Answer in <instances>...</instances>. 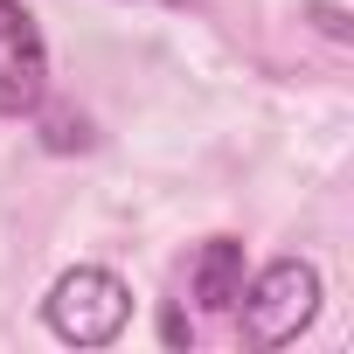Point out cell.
I'll use <instances>...</instances> for the list:
<instances>
[{
    "label": "cell",
    "mask_w": 354,
    "mask_h": 354,
    "mask_svg": "<svg viewBox=\"0 0 354 354\" xmlns=\"http://www.w3.org/2000/svg\"><path fill=\"white\" fill-rule=\"evenodd\" d=\"M319 299H326V278L313 257H271L257 278H243L236 292V319H243V340L250 347H292L313 319H319Z\"/></svg>",
    "instance_id": "cell-1"
},
{
    "label": "cell",
    "mask_w": 354,
    "mask_h": 354,
    "mask_svg": "<svg viewBox=\"0 0 354 354\" xmlns=\"http://www.w3.org/2000/svg\"><path fill=\"white\" fill-rule=\"evenodd\" d=\"M42 319H49V333L63 347H111L132 326V285L118 271H104V264H77V271H63L49 285Z\"/></svg>",
    "instance_id": "cell-2"
},
{
    "label": "cell",
    "mask_w": 354,
    "mask_h": 354,
    "mask_svg": "<svg viewBox=\"0 0 354 354\" xmlns=\"http://www.w3.org/2000/svg\"><path fill=\"white\" fill-rule=\"evenodd\" d=\"M49 97V42L21 0H0V118H35Z\"/></svg>",
    "instance_id": "cell-3"
},
{
    "label": "cell",
    "mask_w": 354,
    "mask_h": 354,
    "mask_svg": "<svg viewBox=\"0 0 354 354\" xmlns=\"http://www.w3.org/2000/svg\"><path fill=\"white\" fill-rule=\"evenodd\" d=\"M188 292H195L202 313H230L236 292H243V243L236 236H209L195 250V264H188Z\"/></svg>",
    "instance_id": "cell-4"
},
{
    "label": "cell",
    "mask_w": 354,
    "mask_h": 354,
    "mask_svg": "<svg viewBox=\"0 0 354 354\" xmlns=\"http://www.w3.org/2000/svg\"><path fill=\"white\" fill-rule=\"evenodd\" d=\"M42 139H49L56 153H70V146H91V125H84V118H70V111H49Z\"/></svg>",
    "instance_id": "cell-5"
},
{
    "label": "cell",
    "mask_w": 354,
    "mask_h": 354,
    "mask_svg": "<svg viewBox=\"0 0 354 354\" xmlns=\"http://www.w3.org/2000/svg\"><path fill=\"white\" fill-rule=\"evenodd\" d=\"M306 15L319 21V35H326V42H354V28H347V8H333V0H306Z\"/></svg>",
    "instance_id": "cell-6"
},
{
    "label": "cell",
    "mask_w": 354,
    "mask_h": 354,
    "mask_svg": "<svg viewBox=\"0 0 354 354\" xmlns=\"http://www.w3.org/2000/svg\"><path fill=\"white\" fill-rule=\"evenodd\" d=\"M160 333H167V340H174V347H181V340H195V326H188V319H181V313H167V326H160Z\"/></svg>",
    "instance_id": "cell-7"
}]
</instances>
